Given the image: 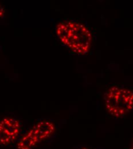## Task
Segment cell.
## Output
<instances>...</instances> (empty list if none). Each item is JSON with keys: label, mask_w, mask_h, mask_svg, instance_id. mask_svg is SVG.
Listing matches in <instances>:
<instances>
[{"label": "cell", "mask_w": 133, "mask_h": 149, "mask_svg": "<svg viewBox=\"0 0 133 149\" xmlns=\"http://www.w3.org/2000/svg\"><path fill=\"white\" fill-rule=\"evenodd\" d=\"M76 149H93L92 148H88V147H86V146H81V147H79L78 148H77Z\"/></svg>", "instance_id": "obj_6"}, {"label": "cell", "mask_w": 133, "mask_h": 149, "mask_svg": "<svg viewBox=\"0 0 133 149\" xmlns=\"http://www.w3.org/2000/svg\"><path fill=\"white\" fill-rule=\"evenodd\" d=\"M56 33L61 43L72 52L83 55L91 47L93 36L89 29L75 20H64L56 27Z\"/></svg>", "instance_id": "obj_1"}, {"label": "cell", "mask_w": 133, "mask_h": 149, "mask_svg": "<svg viewBox=\"0 0 133 149\" xmlns=\"http://www.w3.org/2000/svg\"><path fill=\"white\" fill-rule=\"evenodd\" d=\"M106 109L113 116L121 118L133 109V91L123 86H113L104 94Z\"/></svg>", "instance_id": "obj_2"}, {"label": "cell", "mask_w": 133, "mask_h": 149, "mask_svg": "<svg viewBox=\"0 0 133 149\" xmlns=\"http://www.w3.org/2000/svg\"><path fill=\"white\" fill-rule=\"evenodd\" d=\"M130 149H133V140H132V145H131V147Z\"/></svg>", "instance_id": "obj_7"}, {"label": "cell", "mask_w": 133, "mask_h": 149, "mask_svg": "<svg viewBox=\"0 0 133 149\" xmlns=\"http://www.w3.org/2000/svg\"><path fill=\"white\" fill-rule=\"evenodd\" d=\"M22 123L14 117H5L0 120V146H6L17 142L21 136Z\"/></svg>", "instance_id": "obj_4"}, {"label": "cell", "mask_w": 133, "mask_h": 149, "mask_svg": "<svg viewBox=\"0 0 133 149\" xmlns=\"http://www.w3.org/2000/svg\"><path fill=\"white\" fill-rule=\"evenodd\" d=\"M55 131L56 126L53 122L48 119L40 120L20 136L17 142V149H34L52 136Z\"/></svg>", "instance_id": "obj_3"}, {"label": "cell", "mask_w": 133, "mask_h": 149, "mask_svg": "<svg viewBox=\"0 0 133 149\" xmlns=\"http://www.w3.org/2000/svg\"><path fill=\"white\" fill-rule=\"evenodd\" d=\"M5 10L3 6L0 3V19H3L5 17Z\"/></svg>", "instance_id": "obj_5"}]
</instances>
